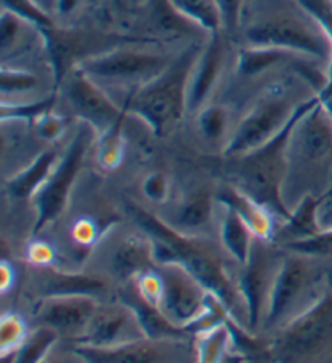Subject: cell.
Returning <instances> with one entry per match:
<instances>
[{"mask_svg":"<svg viewBox=\"0 0 332 363\" xmlns=\"http://www.w3.org/2000/svg\"><path fill=\"white\" fill-rule=\"evenodd\" d=\"M132 282L134 291H137V294L144 302L161 308L162 298H164V279H162L159 269L156 268L148 272H143V274L134 277Z\"/></svg>","mask_w":332,"mask_h":363,"instance_id":"35","label":"cell"},{"mask_svg":"<svg viewBox=\"0 0 332 363\" xmlns=\"http://www.w3.org/2000/svg\"><path fill=\"white\" fill-rule=\"evenodd\" d=\"M198 127L202 138L207 141L221 140L229 127L227 111L221 106H205L200 112Z\"/></svg>","mask_w":332,"mask_h":363,"instance_id":"34","label":"cell"},{"mask_svg":"<svg viewBox=\"0 0 332 363\" xmlns=\"http://www.w3.org/2000/svg\"><path fill=\"white\" fill-rule=\"evenodd\" d=\"M319 196L307 195L295 209H292L290 218L284 220V227L279 234V237L285 240L284 245L290 242L305 240V238L318 235L323 230L319 223Z\"/></svg>","mask_w":332,"mask_h":363,"instance_id":"23","label":"cell"},{"mask_svg":"<svg viewBox=\"0 0 332 363\" xmlns=\"http://www.w3.org/2000/svg\"><path fill=\"white\" fill-rule=\"evenodd\" d=\"M221 238L222 245L241 266L246 264L250 259L253 245H255V235L245 220H241L237 214L230 209H226L222 224H221Z\"/></svg>","mask_w":332,"mask_h":363,"instance_id":"25","label":"cell"},{"mask_svg":"<svg viewBox=\"0 0 332 363\" xmlns=\"http://www.w3.org/2000/svg\"><path fill=\"white\" fill-rule=\"evenodd\" d=\"M298 4L332 39V0H298Z\"/></svg>","mask_w":332,"mask_h":363,"instance_id":"40","label":"cell"},{"mask_svg":"<svg viewBox=\"0 0 332 363\" xmlns=\"http://www.w3.org/2000/svg\"><path fill=\"white\" fill-rule=\"evenodd\" d=\"M200 54L198 45L185 49L164 72L130 94L125 112L142 118L156 136L171 135L188 109L190 82Z\"/></svg>","mask_w":332,"mask_h":363,"instance_id":"3","label":"cell"},{"mask_svg":"<svg viewBox=\"0 0 332 363\" xmlns=\"http://www.w3.org/2000/svg\"><path fill=\"white\" fill-rule=\"evenodd\" d=\"M15 284V269L7 259L2 261L0 264V292L7 294Z\"/></svg>","mask_w":332,"mask_h":363,"instance_id":"45","label":"cell"},{"mask_svg":"<svg viewBox=\"0 0 332 363\" xmlns=\"http://www.w3.org/2000/svg\"><path fill=\"white\" fill-rule=\"evenodd\" d=\"M161 344L146 337L127 340L110 347L76 344L75 355L84 363H159L162 360Z\"/></svg>","mask_w":332,"mask_h":363,"instance_id":"17","label":"cell"},{"mask_svg":"<svg viewBox=\"0 0 332 363\" xmlns=\"http://www.w3.org/2000/svg\"><path fill=\"white\" fill-rule=\"evenodd\" d=\"M214 198L216 195H212L206 189L195 190L185 198V201L178 208L176 229L195 235V232L210 224L214 211Z\"/></svg>","mask_w":332,"mask_h":363,"instance_id":"24","label":"cell"},{"mask_svg":"<svg viewBox=\"0 0 332 363\" xmlns=\"http://www.w3.org/2000/svg\"><path fill=\"white\" fill-rule=\"evenodd\" d=\"M130 213L153 242L157 264H176L183 268L235 316L241 300L239 286L230 279L221 257L211 243L166 224L137 204H130Z\"/></svg>","mask_w":332,"mask_h":363,"instance_id":"1","label":"cell"},{"mask_svg":"<svg viewBox=\"0 0 332 363\" xmlns=\"http://www.w3.org/2000/svg\"><path fill=\"white\" fill-rule=\"evenodd\" d=\"M25 26L31 25L18 18L16 15L10 13V11L4 10L2 20H0V50H2V54H7L10 49H13L20 43Z\"/></svg>","mask_w":332,"mask_h":363,"instance_id":"37","label":"cell"},{"mask_svg":"<svg viewBox=\"0 0 332 363\" xmlns=\"http://www.w3.org/2000/svg\"><path fill=\"white\" fill-rule=\"evenodd\" d=\"M319 101L321 96L316 94L311 99L302 102L282 132L274 136L269 143L237 159L235 175H237L239 185L235 186H239L246 195L255 198L258 203H261L284 220L289 219L292 214L282 191L290 166L292 135L302 117L311 111Z\"/></svg>","mask_w":332,"mask_h":363,"instance_id":"2","label":"cell"},{"mask_svg":"<svg viewBox=\"0 0 332 363\" xmlns=\"http://www.w3.org/2000/svg\"><path fill=\"white\" fill-rule=\"evenodd\" d=\"M156 257L151 238L128 237L117 247L114 253V269L122 279L133 281L134 277L156 269Z\"/></svg>","mask_w":332,"mask_h":363,"instance_id":"21","label":"cell"},{"mask_svg":"<svg viewBox=\"0 0 332 363\" xmlns=\"http://www.w3.org/2000/svg\"><path fill=\"white\" fill-rule=\"evenodd\" d=\"M298 106L279 94L261 99L239 123L224 155L239 159L269 143L290 122Z\"/></svg>","mask_w":332,"mask_h":363,"instance_id":"7","label":"cell"},{"mask_svg":"<svg viewBox=\"0 0 332 363\" xmlns=\"http://www.w3.org/2000/svg\"><path fill=\"white\" fill-rule=\"evenodd\" d=\"M273 257L261 245H253L250 259L244 266V272L239 279V292L245 303L246 323L250 329L258 328L266 316L269 295L277 274L279 264H273Z\"/></svg>","mask_w":332,"mask_h":363,"instance_id":"12","label":"cell"},{"mask_svg":"<svg viewBox=\"0 0 332 363\" xmlns=\"http://www.w3.org/2000/svg\"><path fill=\"white\" fill-rule=\"evenodd\" d=\"M222 16V25L227 30L237 28L240 20V10L244 0H214Z\"/></svg>","mask_w":332,"mask_h":363,"instance_id":"44","label":"cell"},{"mask_svg":"<svg viewBox=\"0 0 332 363\" xmlns=\"http://www.w3.org/2000/svg\"><path fill=\"white\" fill-rule=\"evenodd\" d=\"M99 305L94 297H50L44 300L38 318L57 333L81 334L86 331Z\"/></svg>","mask_w":332,"mask_h":363,"instance_id":"13","label":"cell"},{"mask_svg":"<svg viewBox=\"0 0 332 363\" xmlns=\"http://www.w3.org/2000/svg\"><path fill=\"white\" fill-rule=\"evenodd\" d=\"M94 128L88 123H83L78 133L73 136L69 150L55 166L49 180L44 184L38 195L33 198L36 209L33 235H39L49 224L57 220L65 211L70 200V193L75 185L78 174L81 172L84 157H86L89 143H93Z\"/></svg>","mask_w":332,"mask_h":363,"instance_id":"6","label":"cell"},{"mask_svg":"<svg viewBox=\"0 0 332 363\" xmlns=\"http://www.w3.org/2000/svg\"><path fill=\"white\" fill-rule=\"evenodd\" d=\"M246 41L253 48H271L308 57L332 60V39L313 18L294 15H273L248 28Z\"/></svg>","mask_w":332,"mask_h":363,"instance_id":"4","label":"cell"},{"mask_svg":"<svg viewBox=\"0 0 332 363\" xmlns=\"http://www.w3.org/2000/svg\"><path fill=\"white\" fill-rule=\"evenodd\" d=\"M28 336L30 333L23 318L15 311H5L0 320V357L12 355Z\"/></svg>","mask_w":332,"mask_h":363,"instance_id":"32","label":"cell"},{"mask_svg":"<svg viewBox=\"0 0 332 363\" xmlns=\"http://www.w3.org/2000/svg\"><path fill=\"white\" fill-rule=\"evenodd\" d=\"M42 363H67V362H62V360H59V359H49V357H47V359L44 360Z\"/></svg>","mask_w":332,"mask_h":363,"instance_id":"47","label":"cell"},{"mask_svg":"<svg viewBox=\"0 0 332 363\" xmlns=\"http://www.w3.org/2000/svg\"><path fill=\"white\" fill-rule=\"evenodd\" d=\"M289 252L303 255V257H326L332 255V227L331 229H323L318 235L305 238V240L290 242L284 245Z\"/></svg>","mask_w":332,"mask_h":363,"instance_id":"36","label":"cell"},{"mask_svg":"<svg viewBox=\"0 0 332 363\" xmlns=\"http://www.w3.org/2000/svg\"><path fill=\"white\" fill-rule=\"evenodd\" d=\"M104 230L105 227L99 225L91 218H81L76 219V223L71 227V238L75 242V245L89 250L99 242Z\"/></svg>","mask_w":332,"mask_h":363,"instance_id":"39","label":"cell"},{"mask_svg":"<svg viewBox=\"0 0 332 363\" xmlns=\"http://www.w3.org/2000/svg\"><path fill=\"white\" fill-rule=\"evenodd\" d=\"M230 344H232V336L227 325L201 334L196 337L198 363H222Z\"/></svg>","mask_w":332,"mask_h":363,"instance_id":"30","label":"cell"},{"mask_svg":"<svg viewBox=\"0 0 332 363\" xmlns=\"http://www.w3.org/2000/svg\"><path fill=\"white\" fill-rule=\"evenodd\" d=\"M290 146L309 162L323 161L332 151V118L321 101L297 123Z\"/></svg>","mask_w":332,"mask_h":363,"instance_id":"14","label":"cell"},{"mask_svg":"<svg viewBox=\"0 0 332 363\" xmlns=\"http://www.w3.org/2000/svg\"><path fill=\"white\" fill-rule=\"evenodd\" d=\"M143 193L149 201L164 203L171 193V180L162 172H151L143 182Z\"/></svg>","mask_w":332,"mask_h":363,"instance_id":"41","label":"cell"},{"mask_svg":"<svg viewBox=\"0 0 332 363\" xmlns=\"http://www.w3.org/2000/svg\"><path fill=\"white\" fill-rule=\"evenodd\" d=\"M329 94H332V88L328 89V91H324V93H321L319 96H329Z\"/></svg>","mask_w":332,"mask_h":363,"instance_id":"48","label":"cell"},{"mask_svg":"<svg viewBox=\"0 0 332 363\" xmlns=\"http://www.w3.org/2000/svg\"><path fill=\"white\" fill-rule=\"evenodd\" d=\"M36 125H38V132L41 135V138L46 141L59 140L65 130V122L62 121L59 116H55L52 111L39 118Z\"/></svg>","mask_w":332,"mask_h":363,"instance_id":"43","label":"cell"},{"mask_svg":"<svg viewBox=\"0 0 332 363\" xmlns=\"http://www.w3.org/2000/svg\"><path fill=\"white\" fill-rule=\"evenodd\" d=\"M171 65L164 54L139 49H115L91 55L75 65L84 75L104 82H149Z\"/></svg>","mask_w":332,"mask_h":363,"instance_id":"8","label":"cell"},{"mask_svg":"<svg viewBox=\"0 0 332 363\" xmlns=\"http://www.w3.org/2000/svg\"><path fill=\"white\" fill-rule=\"evenodd\" d=\"M185 20L211 36H217L222 25V16L214 0H167Z\"/></svg>","mask_w":332,"mask_h":363,"instance_id":"27","label":"cell"},{"mask_svg":"<svg viewBox=\"0 0 332 363\" xmlns=\"http://www.w3.org/2000/svg\"><path fill=\"white\" fill-rule=\"evenodd\" d=\"M313 284V268L307 257L292 253L290 257L280 259L277 274L269 295L264 323L275 326L294 318V310L300 300L305 297Z\"/></svg>","mask_w":332,"mask_h":363,"instance_id":"9","label":"cell"},{"mask_svg":"<svg viewBox=\"0 0 332 363\" xmlns=\"http://www.w3.org/2000/svg\"><path fill=\"white\" fill-rule=\"evenodd\" d=\"M332 342V287L285 323L271 354L280 363H297L319 354Z\"/></svg>","mask_w":332,"mask_h":363,"instance_id":"5","label":"cell"},{"mask_svg":"<svg viewBox=\"0 0 332 363\" xmlns=\"http://www.w3.org/2000/svg\"><path fill=\"white\" fill-rule=\"evenodd\" d=\"M308 57L295 55L285 50L271 49V48H248L240 50L239 54V72L244 77H256L260 73L269 70L280 64H292V62H300Z\"/></svg>","mask_w":332,"mask_h":363,"instance_id":"26","label":"cell"},{"mask_svg":"<svg viewBox=\"0 0 332 363\" xmlns=\"http://www.w3.org/2000/svg\"><path fill=\"white\" fill-rule=\"evenodd\" d=\"M59 161L60 156L55 150L41 152L30 166L21 169L18 174L5 182V189L15 200H33L49 180Z\"/></svg>","mask_w":332,"mask_h":363,"instance_id":"20","label":"cell"},{"mask_svg":"<svg viewBox=\"0 0 332 363\" xmlns=\"http://www.w3.org/2000/svg\"><path fill=\"white\" fill-rule=\"evenodd\" d=\"M157 269L164 279L161 310L172 323L185 328L205 310L210 292L180 266L162 264Z\"/></svg>","mask_w":332,"mask_h":363,"instance_id":"11","label":"cell"},{"mask_svg":"<svg viewBox=\"0 0 332 363\" xmlns=\"http://www.w3.org/2000/svg\"><path fill=\"white\" fill-rule=\"evenodd\" d=\"M105 291V282L99 277L81 272H62L50 269L44 282V295L50 297H98Z\"/></svg>","mask_w":332,"mask_h":363,"instance_id":"22","label":"cell"},{"mask_svg":"<svg viewBox=\"0 0 332 363\" xmlns=\"http://www.w3.org/2000/svg\"><path fill=\"white\" fill-rule=\"evenodd\" d=\"M4 10L18 16L31 26L41 28L42 31L52 30L54 21L50 18L47 10L38 0H2Z\"/></svg>","mask_w":332,"mask_h":363,"instance_id":"33","label":"cell"},{"mask_svg":"<svg viewBox=\"0 0 332 363\" xmlns=\"http://www.w3.org/2000/svg\"><path fill=\"white\" fill-rule=\"evenodd\" d=\"M55 94L47 96L41 101L33 102H7L4 101L0 106V118L2 122L8 121H23V122H38L42 116L54 109Z\"/></svg>","mask_w":332,"mask_h":363,"instance_id":"31","label":"cell"},{"mask_svg":"<svg viewBox=\"0 0 332 363\" xmlns=\"http://www.w3.org/2000/svg\"><path fill=\"white\" fill-rule=\"evenodd\" d=\"M224 64V45L217 36H211L210 44L201 50L191 75L188 89V109H202L210 98Z\"/></svg>","mask_w":332,"mask_h":363,"instance_id":"19","label":"cell"},{"mask_svg":"<svg viewBox=\"0 0 332 363\" xmlns=\"http://www.w3.org/2000/svg\"><path fill=\"white\" fill-rule=\"evenodd\" d=\"M26 259L38 268H50L55 261V252L47 242L35 240L26 248Z\"/></svg>","mask_w":332,"mask_h":363,"instance_id":"42","label":"cell"},{"mask_svg":"<svg viewBox=\"0 0 332 363\" xmlns=\"http://www.w3.org/2000/svg\"><path fill=\"white\" fill-rule=\"evenodd\" d=\"M78 0H57V9L60 13H69L76 7Z\"/></svg>","mask_w":332,"mask_h":363,"instance_id":"46","label":"cell"},{"mask_svg":"<svg viewBox=\"0 0 332 363\" xmlns=\"http://www.w3.org/2000/svg\"><path fill=\"white\" fill-rule=\"evenodd\" d=\"M216 200L222 204L224 209H230L239 216L241 220H245L250 227L256 240L269 242L275 237V223L274 213L269 211L266 206L258 203L255 198L246 195L239 186L224 185L217 191Z\"/></svg>","mask_w":332,"mask_h":363,"instance_id":"15","label":"cell"},{"mask_svg":"<svg viewBox=\"0 0 332 363\" xmlns=\"http://www.w3.org/2000/svg\"><path fill=\"white\" fill-rule=\"evenodd\" d=\"M65 91L76 116L83 123L93 127L96 133L104 132L120 118L127 117L125 109L117 107L115 102L98 86V83L76 67L65 78Z\"/></svg>","mask_w":332,"mask_h":363,"instance_id":"10","label":"cell"},{"mask_svg":"<svg viewBox=\"0 0 332 363\" xmlns=\"http://www.w3.org/2000/svg\"><path fill=\"white\" fill-rule=\"evenodd\" d=\"M38 84V79L30 72L16 70V68L2 67V75H0V86H2V94H16L30 91Z\"/></svg>","mask_w":332,"mask_h":363,"instance_id":"38","label":"cell"},{"mask_svg":"<svg viewBox=\"0 0 332 363\" xmlns=\"http://www.w3.org/2000/svg\"><path fill=\"white\" fill-rule=\"evenodd\" d=\"M59 339V333L52 328L42 326L26 337L20 349L12 355L2 357L4 363H42L47 359Z\"/></svg>","mask_w":332,"mask_h":363,"instance_id":"28","label":"cell"},{"mask_svg":"<svg viewBox=\"0 0 332 363\" xmlns=\"http://www.w3.org/2000/svg\"><path fill=\"white\" fill-rule=\"evenodd\" d=\"M123 122L125 117L115 122L104 132L96 133V159L101 169L115 170L125 156V136H123Z\"/></svg>","mask_w":332,"mask_h":363,"instance_id":"29","label":"cell"},{"mask_svg":"<svg viewBox=\"0 0 332 363\" xmlns=\"http://www.w3.org/2000/svg\"><path fill=\"white\" fill-rule=\"evenodd\" d=\"M120 298L122 305H125L132 311L143 337L156 340V342H164V340L183 339L188 336L182 326H177L176 323L168 320L159 306L144 302L134 291V287L128 292H122Z\"/></svg>","mask_w":332,"mask_h":363,"instance_id":"18","label":"cell"},{"mask_svg":"<svg viewBox=\"0 0 332 363\" xmlns=\"http://www.w3.org/2000/svg\"><path fill=\"white\" fill-rule=\"evenodd\" d=\"M132 326H138L132 311L122 305L104 306L98 308L86 331L76 339L78 345H93V347H110L122 342H127L125 334Z\"/></svg>","mask_w":332,"mask_h":363,"instance_id":"16","label":"cell"}]
</instances>
